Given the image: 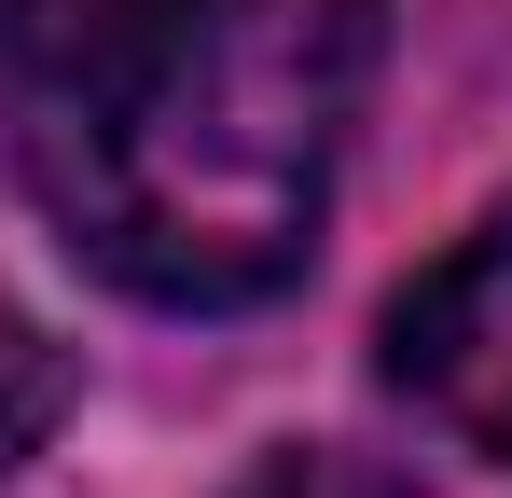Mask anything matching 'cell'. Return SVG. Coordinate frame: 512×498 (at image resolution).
<instances>
[{
	"label": "cell",
	"instance_id": "1",
	"mask_svg": "<svg viewBox=\"0 0 512 498\" xmlns=\"http://www.w3.org/2000/svg\"><path fill=\"white\" fill-rule=\"evenodd\" d=\"M374 0H0V166L139 305H263L333 208Z\"/></svg>",
	"mask_w": 512,
	"mask_h": 498
},
{
	"label": "cell",
	"instance_id": "2",
	"mask_svg": "<svg viewBox=\"0 0 512 498\" xmlns=\"http://www.w3.org/2000/svg\"><path fill=\"white\" fill-rule=\"evenodd\" d=\"M388 374H402V402L443 415L457 443L512 457V194L388 305Z\"/></svg>",
	"mask_w": 512,
	"mask_h": 498
},
{
	"label": "cell",
	"instance_id": "3",
	"mask_svg": "<svg viewBox=\"0 0 512 498\" xmlns=\"http://www.w3.org/2000/svg\"><path fill=\"white\" fill-rule=\"evenodd\" d=\"M56 402H70V360L42 346V319H14V305H0V471L56 429Z\"/></svg>",
	"mask_w": 512,
	"mask_h": 498
},
{
	"label": "cell",
	"instance_id": "4",
	"mask_svg": "<svg viewBox=\"0 0 512 498\" xmlns=\"http://www.w3.org/2000/svg\"><path fill=\"white\" fill-rule=\"evenodd\" d=\"M236 498H416L402 471H374V457H346V443H277L236 471Z\"/></svg>",
	"mask_w": 512,
	"mask_h": 498
}]
</instances>
